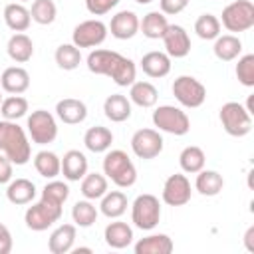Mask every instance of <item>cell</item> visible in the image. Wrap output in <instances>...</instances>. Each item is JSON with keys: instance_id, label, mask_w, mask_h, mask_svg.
Listing matches in <instances>:
<instances>
[{"instance_id": "ba28073f", "label": "cell", "mask_w": 254, "mask_h": 254, "mask_svg": "<svg viewBox=\"0 0 254 254\" xmlns=\"http://www.w3.org/2000/svg\"><path fill=\"white\" fill-rule=\"evenodd\" d=\"M220 26L228 32H246L254 26V4L250 0H234L222 10Z\"/></svg>"}, {"instance_id": "6da1fadb", "label": "cell", "mask_w": 254, "mask_h": 254, "mask_svg": "<svg viewBox=\"0 0 254 254\" xmlns=\"http://www.w3.org/2000/svg\"><path fill=\"white\" fill-rule=\"evenodd\" d=\"M87 69L95 75H107L111 77L117 85L127 87L135 81L137 77V67L133 60L121 56L119 52L113 50H93L87 56Z\"/></svg>"}, {"instance_id": "7402d4cb", "label": "cell", "mask_w": 254, "mask_h": 254, "mask_svg": "<svg viewBox=\"0 0 254 254\" xmlns=\"http://www.w3.org/2000/svg\"><path fill=\"white\" fill-rule=\"evenodd\" d=\"M6 52L10 56V60H14L16 64H26L32 60L34 56V42L30 36H26L24 32H16L6 46Z\"/></svg>"}, {"instance_id": "7bdbcfd3", "label": "cell", "mask_w": 254, "mask_h": 254, "mask_svg": "<svg viewBox=\"0 0 254 254\" xmlns=\"http://www.w3.org/2000/svg\"><path fill=\"white\" fill-rule=\"evenodd\" d=\"M117 4H119V0H85V8L93 16H103V14L111 12Z\"/></svg>"}, {"instance_id": "83f0119b", "label": "cell", "mask_w": 254, "mask_h": 254, "mask_svg": "<svg viewBox=\"0 0 254 254\" xmlns=\"http://www.w3.org/2000/svg\"><path fill=\"white\" fill-rule=\"evenodd\" d=\"M4 22L14 32H26L32 24V16H30V10L24 4L12 2L4 8Z\"/></svg>"}, {"instance_id": "603a6c76", "label": "cell", "mask_w": 254, "mask_h": 254, "mask_svg": "<svg viewBox=\"0 0 254 254\" xmlns=\"http://www.w3.org/2000/svg\"><path fill=\"white\" fill-rule=\"evenodd\" d=\"M103 113L113 123H123L131 117V101L121 93H111L103 101Z\"/></svg>"}, {"instance_id": "8992f818", "label": "cell", "mask_w": 254, "mask_h": 254, "mask_svg": "<svg viewBox=\"0 0 254 254\" xmlns=\"http://www.w3.org/2000/svg\"><path fill=\"white\" fill-rule=\"evenodd\" d=\"M131 220L139 230H153L161 220V204L155 194H139L131 204Z\"/></svg>"}, {"instance_id": "f907efd6", "label": "cell", "mask_w": 254, "mask_h": 254, "mask_svg": "<svg viewBox=\"0 0 254 254\" xmlns=\"http://www.w3.org/2000/svg\"><path fill=\"white\" fill-rule=\"evenodd\" d=\"M0 103H2V95H0Z\"/></svg>"}, {"instance_id": "9a60e30c", "label": "cell", "mask_w": 254, "mask_h": 254, "mask_svg": "<svg viewBox=\"0 0 254 254\" xmlns=\"http://www.w3.org/2000/svg\"><path fill=\"white\" fill-rule=\"evenodd\" d=\"M107 30L117 40H131L139 32V18L131 10H121L111 18Z\"/></svg>"}, {"instance_id": "681fc988", "label": "cell", "mask_w": 254, "mask_h": 254, "mask_svg": "<svg viewBox=\"0 0 254 254\" xmlns=\"http://www.w3.org/2000/svg\"><path fill=\"white\" fill-rule=\"evenodd\" d=\"M137 4H149V2H153V0H135Z\"/></svg>"}, {"instance_id": "74e56055", "label": "cell", "mask_w": 254, "mask_h": 254, "mask_svg": "<svg viewBox=\"0 0 254 254\" xmlns=\"http://www.w3.org/2000/svg\"><path fill=\"white\" fill-rule=\"evenodd\" d=\"M0 113L8 121H18L20 117H24L28 113V99L22 95H10V97L2 99Z\"/></svg>"}, {"instance_id": "30bf717a", "label": "cell", "mask_w": 254, "mask_h": 254, "mask_svg": "<svg viewBox=\"0 0 254 254\" xmlns=\"http://www.w3.org/2000/svg\"><path fill=\"white\" fill-rule=\"evenodd\" d=\"M62 218V206L58 204H52L48 200H38L34 202L32 206H28L26 214H24V222L30 230L34 232H42V230H48L54 222H58Z\"/></svg>"}, {"instance_id": "bcb514c9", "label": "cell", "mask_w": 254, "mask_h": 254, "mask_svg": "<svg viewBox=\"0 0 254 254\" xmlns=\"http://www.w3.org/2000/svg\"><path fill=\"white\" fill-rule=\"evenodd\" d=\"M12 250V234L6 224L0 222V254H10Z\"/></svg>"}, {"instance_id": "f35d334b", "label": "cell", "mask_w": 254, "mask_h": 254, "mask_svg": "<svg viewBox=\"0 0 254 254\" xmlns=\"http://www.w3.org/2000/svg\"><path fill=\"white\" fill-rule=\"evenodd\" d=\"M194 32L200 40H216L220 36V20L214 14H200L194 22Z\"/></svg>"}, {"instance_id": "816d5d0a", "label": "cell", "mask_w": 254, "mask_h": 254, "mask_svg": "<svg viewBox=\"0 0 254 254\" xmlns=\"http://www.w3.org/2000/svg\"><path fill=\"white\" fill-rule=\"evenodd\" d=\"M20 2H28V0H20Z\"/></svg>"}, {"instance_id": "4dcf8cb0", "label": "cell", "mask_w": 254, "mask_h": 254, "mask_svg": "<svg viewBox=\"0 0 254 254\" xmlns=\"http://www.w3.org/2000/svg\"><path fill=\"white\" fill-rule=\"evenodd\" d=\"M34 167H36V171H38L40 177H44V179H56L62 173V159L54 151L44 149V151L36 153Z\"/></svg>"}, {"instance_id": "3957f363", "label": "cell", "mask_w": 254, "mask_h": 254, "mask_svg": "<svg viewBox=\"0 0 254 254\" xmlns=\"http://www.w3.org/2000/svg\"><path fill=\"white\" fill-rule=\"evenodd\" d=\"M103 175L107 179H111V183L117 185L119 189H129L137 181V169L131 163L129 155L121 149H113V151L105 153V157H103Z\"/></svg>"}, {"instance_id": "5bb4252c", "label": "cell", "mask_w": 254, "mask_h": 254, "mask_svg": "<svg viewBox=\"0 0 254 254\" xmlns=\"http://www.w3.org/2000/svg\"><path fill=\"white\" fill-rule=\"evenodd\" d=\"M161 40L165 44L169 58H185L190 52V38H189L187 30L179 24H169Z\"/></svg>"}, {"instance_id": "8d00e7d4", "label": "cell", "mask_w": 254, "mask_h": 254, "mask_svg": "<svg viewBox=\"0 0 254 254\" xmlns=\"http://www.w3.org/2000/svg\"><path fill=\"white\" fill-rule=\"evenodd\" d=\"M54 58H56V64L62 69H65V71H71V69H75L81 64V52L73 44H62V46H58Z\"/></svg>"}, {"instance_id": "8fae6325", "label": "cell", "mask_w": 254, "mask_h": 254, "mask_svg": "<svg viewBox=\"0 0 254 254\" xmlns=\"http://www.w3.org/2000/svg\"><path fill=\"white\" fill-rule=\"evenodd\" d=\"M107 38V26L101 20H83L71 32V44L81 48H95Z\"/></svg>"}, {"instance_id": "836d02e7", "label": "cell", "mask_w": 254, "mask_h": 254, "mask_svg": "<svg viewBox=\"0 0 254 254\" xmlns=\"http://www.w3.org/2000/svg\"><path fill=\"white\" fill-rule=\"evenodd\" d=\"M204 163H206V157H204V151L196 145H189L181 151L179 155V165L185 173L189 175H196L200 169H204Z\"/></svg>"}, {"instance_id": "f1b7e54d", "label": "cell", "mask_w": 254, "mask_h": 254, "mask_svg": "<svg viewBox=\"0 0 254 254\" xmlns=\"http://www.w3.org/2000/svg\"><path fill=\"white\" fill-rule=\"evenodd\" d=\"M194 189L202 194V196H216L222 189H224V179L218 171H204L200 169L196 173V181H194Z\"/></svg>"}, {"instance_id": "ab89813d", "label": "cell", "mask_w": 254, "mask_h": 254, "mask_svg": "<svg viewBox=\"0 0 254 254\" xmlns=\"http://www.w3.org/2000/svg\"><path fill=\"white\" fill-rule=\"evenodd\" d=\"M56 14H58V8L54 4V0H34L32 2V8H30V16L36 24L40 26H48L56 20Z\"/></svg>"}, {"instance_id": "60d3db41", "label": "cell", "mask_w": 254, "mask_h": 254, "mask_svg": "<svg viewBox=\"0 0 254 254\" xmlns=\"http://www.w3.org/2000/svg\"><path fill=\"white\" fill-rule=\"evenodd\" d=\"M67 196H69V187L64 181H50L42 189V200H48V202L58 204V206H64Z\"/></svg>"}, {"instance_id": "1f68e13d", "label": "cell", "mask_w": 254, "mask_h": 254, "mask_svg": "<svg viewBox=\"0 0 254 254\" xmlns=\"http://www.w3.org/2000/svg\"><path fill=\"white\" fill-rule=\"evenodd\" d=\"M159 99V91L151 81H133L129 89V101L139 107H153Z\"/></svg>"}, {"instance_id": "7c38bea8", "label": "cell", "mask_w": 254, "mask_h": 254, "mask_svg": "<svg viewBox=\"0 0 254 254\" xmlns=\"http://www.w3.org/2000/svg\"><path fill=\"white\" fill-rule=\"evenodd\" d=\"M163 145H165V141H163V137H161V133L157 129L145 127V129L135 131L133 137H131V149H133V153L139 159H145V161L159 157L161 151H163Z\"/></svg>"}, {"instance_id": "4316f807", "label": "cell", "mask_w": 254, "mask_h": 254, "mask_svg": "<svg viewBox=\"0 0 254 254\" xmlns=\"http://www.w3.org/2000/svg\"><path fill=\"white\" fill-rule=\"evenodd\" d=\"M36 185L28 179H16L8 183L6 196L12 204H30L36 198Z\"/></svg>"}, {"instance_id": "2e32d148", "label": "cell", "mask_w": 254, "mask_h": 254, "mask_svg": "<svg viewBox=\"0 0 254 254\" xmlns=\"http://www.w3.org/2000/svg\"><path fill=\"white\" fill-rule=\"evenodd\" d=\"M56 115L64 123H67V125H77V123L85 121V117H87V105L81 99L65 97V99H60L56 103Z\"/></svg>"}, {"instance_id": "52a82bcc", "label": "cell", "mask_w": 254, "mask_h": 254, "mask_svg": "<svg viewBox=\"0 0 254 254\" xmlns=\"http://www.w3.org/2000/svg\"><path fill=\"white\" fill-rule=\"evenodd\" d=\"M28 135L36 145H50L58 137V123L56 117L46 109H36L32 115H28L26 121Z\"/></svg>"}, {"instance_id": "44dd1931", "label": "cell", "mask_w": 254, "mask_h": 254, "mask_svg": "<svg viewBox=\"0 0 254 254\" xmlns=\"http://www.w3.org/2000/svg\"><path fill=\"white\" fill-rule=\"evenodd\" d=\"M62 173L67 181H81L87 173V157L77 149H69L62 159Z\"/></svg>"}, {"instance_id": "e0dca14e", "label": "cell", "mask_w": 254, "mask_h": 254, "mask_svg": "<svg viewBox=\"0 0 254 254\" xmlns=\"http://www.w3.org/2000/svg\"><path fill=\"white\" fill-rule=\"evenodd\" d=\"M0 85H2V89L6 93L20 95L30 87V73L20 65L6 67L2 71V75H0Z\"/></svg>"}, {"instance_id": "4fadbf2b", "label": "cell", "mask_w": 254, "mask_h": 254, "mask_svg": "<svg viewBox=\"0 0 254 254\" xmlns=\"http://www.w3.org/2000/svg\"><path fill=\"white\" fill-rule=\"evenodd\" d=\"M190 194H192V189H190V181L187 179V175L183 173H175L171 175L165 185H163V202L169 204V206H183L190 200Z\"/></svg>"}, {"instance_id": "f546056e", "label": "cell", "mask_w": 254, "mask_h": 254, "mask_svg": "<svg viewBox=\"0 0 254 254\" xmlns=\"http://www.w3.org/2000/svg\"><path fill=\"white\" fill-rule=\"evenodd\" d=\"M167 26H169L167 16H165L161 10H153V12L145 14L143 20L139 22V30H141L143 36L149 38V40H159V38H163Z\"/></svg>"}, {"instance_id": "c3c4849f", "label": "cell", "mask_w": 254, "mask_h": 254, "mask_svg": "<svg viewBox=\"0 0 254 254\" xmlns=\"http://www.w3.org/2000/svg\"><path fill=\"white\" fill-rule=\"evenodd\" d=\"M73 252H77V254H79V252H91V248H75Z\"/></svg>"}, {"instance_id": "484cf974", "label": "cell", "mask_w": 254, "mask_h": 254, "mask_svg": "<svg viewBox=\"0 0 254 254\" xmlns=\"http://www.w3.org/2000/svg\"><path fill=\"white\" fill-rule=\"evenodd\" d=\"M212 52L220 62H232L242 54V42L234 34H224L214 40Z\"/></svg>"}, {"instance_id": "b9f144b4", "label": "cell", "mask_w": 254, "mask_h": 254, "mask_svg": "<svg viewBox=\"0 0 254 254\" xmlns=\"http://www.w3.org/2000/svg\"><path fill=\"white\" fill-rule=\"evenodd\" d=\"M236 77L242 85L254 87V54H246L238 58L236 64Z\"/></svg>"}, {"instance_id": "5b68a950", "label": "cell", "mask_w": 254, "mask_h": 254, "mask_svg": "<svg viewBox=\"0 0 254 254\" xmlns=\"http://www.w3.org/2000/svg\"><path fill=\"white\" fill-rule=\"evenodd\" d=\"M153 125L159 131L171 133V135H187L190 131V119L189 115L175 105H159L153 111Z\"/></svg>"}, {"instance_id": "9c48e42d", "label": "cell", "mask_w": 254, "mask_h": 254, "mask_svg": "<svg viewBox=\"0 0 254 254\" xmlns=\"http://www.w3.org/2000/svg\"><path fill=\"white\" fill-rule=\"evenodd\" d=\"M173 95L183 107H200L206 99V87L192 75H179L173 81Z\"/></svg>"}, {"instance_id": "ffe728a7", "label": "cell", "mask_w": 254, "mask_h": 254, "mask_svg": "<svg viewBox=\"0 0 254 254\" xmlns=\"http://www.w3.org/2000/svg\"><path fill=\"white\" fill-rule=\"evenodd\" d=\"M141 69L143 73H147L149 77H165L169 71H171V58L165 54V52H147L143 58H141Z\"/></svg>"}, {"instance_id": "d6a6232c", "label": "cell", "mask_w": 254, "mask_h": 254, "mask_svg": "<svg viewBox=\"0 0 254 254\" xmlns=\"http://www.w3.org/2000/svg\"><path fill=\"white\" fill-rule=\"evenodd\" d=\"M99 210L107 218H119L127 210V196H125V192H121V190H107L101 196Z\"/></svg>"}, {"instance_id": "7dc6e473", "label": "cell", "mask_w": 254, "mask_h": 254, "mask_svg": "<svg viewBox=\"0 0 254 254\" xmlns=\"http://www.w3.org/2000/svg\"><path fill=\"white\" fill-rule=\"evenodd\" d=\"M244 248L248 252H254V226H248V230L244 232Z\"/></svg>"}, {"instance_id": "e575fe53", "label": "cell", "mask_w": 254, "mask_h": 254, "mask_svg": "<svg viewBox=\"0 0 254 254\" xmlns=\"http://www.w3.org/2000/svg\"><path fill=\"white\" fill-rule=\"evenodd\" d=\"M107 192V177L99 173H85L81 179V194L87 200H97Z\"/></svg>"}, {"instance_id": "277c9868", "label": "cell", "mask_w": 254, "mask_h": 254, "mask_svg": "<svg viewBox=\"0 0 254 254\" xmlns=\"http://www.w3.org/2000/svg\"><path fill=\"white\" fill-rule=\"evenodd\" d=\"M218 117L230 137H244L252 129V113L238 101H226L220 107Z\"/></svg>"}, {"instance_id": "d4e9b609", "label": "cell", "mask_w": 254, "mask_h": 254, "mask_svg": "<svg viewBox=\"0 0 254 254\" xmlns=\"http://www.w3.org/2000/svg\"><path fill=\"white\" fill-rule=\"evenodd\" d=\"M111 143H113V133L103 125L89 127L83 135V145L91 153H105V151H109Z\"/></svg>"}, {"instance_id": "ac0fdd59", "label": "cell", "mask_w": 254, "mask_h": 254, "mask_svg": "<svg viewBox=\"0 0 254 254\" xmlns=\"http://www.w3.org/2000/svg\"><path fill=\"white\" fill-rule=\"evenodd\" d=\"M75 236H77L75 224H60L50 234V240H48L50 252L52 254H67V252H71L73 244H75Z\"/></svg>"}, {"instance_id": "f6af8a7d", "label": "cell", "mask_w": 254, "mask_h": 254, "mask_svg": "<svg viewBox=\"0 0 254 254\" xmlns=\"http://www.w3.org/2000/svg\"><path fill=\"white\" fill-rule=\"evenodd\" d=\"M12 181V161L2 153L0 155V185H6Z\"/></svg>"}, {"instance_id": "7a4b0ae2", "label": "cell", "mask_w": 254, "mask_h": 254, "mask_svg": "<svg viewBox=\"0 0 254 254\" xmlns=\"http://www.w3.org/2000/svg\"><path fill=\"white\" fill-rule=\"evenodd\" d=\"M0 151L12 161V165H26L32 155L30 139L16 121H0Z\"/></svg>"}, {"instance_id": "d590c367", "label": "cell", "mask_w": 254, "mask_h": 254, "mask_svg": "<svg viewBox=\"0 0 254 254\" xmlns=\"http://www.w3.org/2000/svg\"><path fill=\"white\" fill-rule=\"evenodd\" d=\"M71 218L75 222V226H81V228H89L95 220H97V208L91 200H77L73 206H71Z\"/></svg>"}, {"instance_id": "d6986e66", "label": "cell", "mask_w": 254, "mask_h": 254, "mask_svg": "<svg viewBox=\"0 0 254 254\" xmlns=\"http://www.w3.org/2000/svg\"><path fill=\"white\" fill-rule=\"evenodd\" d=\"M103 238H105V244L109 248L121 250V248H127L133 242V228L123 220H115V222H109L105 226Z\"/></svg>"}, {"instance_id": "cb8c5ba5", "label": "cell", "mask_w": 254, "mask_h": 254, "mask_svg": "<svg viewBox=\"0 0 254 254\" xmlns=\"http://www.w3.org/2000/svg\"><path fill=\"white\" fill-rule=\"evenodd\" d=\"M175 248L167 234H151L135 242V254H171Z\"/></svg>"}, {"instance_id": "ee69618b", "label": "cell", "mask_w": 254, "mask_h": 254, "mask_svg": "<svg viewBox=\"0 0 254 254\" xmlns=\"http://www.w3.org/2000/svg\"><path fill=\"white\" fill-rule=\"evenodd\" d=\"M187 6H189V0H159V8L165 16L181 14Z\"/></svg>"}]
</instances>
